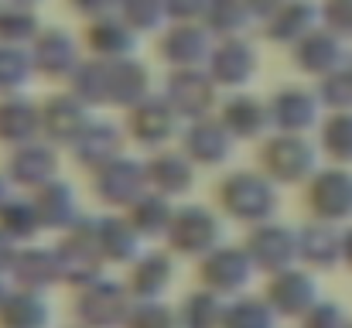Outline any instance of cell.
Instances as JSON below:
<instances>
[{
  "label": "cell",
  "instance_id": "cell-32",
  "mask_svg": "<svg viewBox=\"0 0 352 328\" xmlns=\"http://www.w3.org/2000/svg\"><path fill=\"white\" fill-rule=\"evenodd\" d=\"M52 322H55V305L45 291L10 284L0 305V328H52Z\"/></svg>",
  "mask_w": 352,
  "mask_h": 328
},
{
  "label": "cell",
  "instance_id": "cell-53",
  "mask_svg": "<svg viewBox=\"0 0 352 328\" xmlns=\"http://www.w3.org/2000/svg\"><path fill=\"white\" fill-rule=\"evenodd\" d=\"M14 195H17V188H14V185H10V178L0 171V212H3V206H7Z\"/></svg>",
  "mask_w": 352,
  "mask_h": 328
},
{
  "label": "cell",
  "instance_id": "cell-20",
  "mask_svg": "<svg viewBox=\"0 0 352 328\" xmlns=\"http://www.w3.org/2000/svg\"><path fill=\"white\" fill-rule=\"evenodd\" d=\"M270 123L280 133H308L322 123V96L308 86H280L267 96Z\"/></svg>",
  "mask_w": 352,
  "mask_h": 328
},
{
  "label": "cell",
  "instance_id": "cell-56",
  "mask_svg": "<svg viewBox=\"0 0 352 328\" xmlns=\"http://www.w3.org/2000/svg\"><path fill=\"white\" fill-rule=\"evenodd\" d=\"M72 328H82V325H72Z\"/></svg>",
  "mask_w": 352,
  "mask_h": 328
},
{
  "label": "cell",
  "instance_id": "cell-23",
  "mask_svg": "<svg viewBox=\"0 0 352 328\" xmlns=\"http://www.w3.org/2000/svg\"><path fill=\"white\" fill-rule=\"evenodd\" d=\"M175 253L164 250H144L130 267H126V287L133 294V301H157L168 298L171 284H175Z\"/></svg>",
  "mask_w": 352,
  "mask_h": 328
},
{
  "label": "cell",
  "instance_id": "cell-49",
  "mask_svg": "<svg viewBox=\"0 0 352 328\" xmlns=\"http://www.w3.org/2000/svg\"><path fill=\"white\" fill-rule=\"evenodd\" d=\"M72 3V10L79 14V17H86V21H96V17H110V14H117L120 0H69Z\"/></svg>",
  "mask_w": 352,
  "mask_h": 328
},
{
  "label": "cell",
  "instance_id": "cell-5",
  "mask_svg": "<svg viewBox=\"0 0 352 328\" xmlns=\"http://www.w3.org/2000/svg\"><path fill=\"white\" fill-rule=\"evenodd\" d=\"M72 294H76L72 315H76V325L82 328H123L126 311L133 305L126 281H117L113 274H103V277L76 287Z\"/></svg>",
  "mask_w": 352,
  "mask_h": 328
},
{
  "label": "cell",
  "instance_id": "cell-30",
  "mask_svg": "<svg viewBox=\"0 0 352 328\" xmlns=\"http://www.w3.org/2000/svg\"><path fill=\"white\" fill-rule=\"evenodd\" d=\"M260 24H263L267 41L294 48L305 34H311V31L322 24V14H318V7H315L311 0H284V3H280L274 14H267Z\"/></svg>",
  "mask_w": 352,
  "mask_h": 328
},
{
  "label": "cell",
  "instance_id": "cell-14",
  "mask_svg": "<svg viewBox=\"0 0 352 328\" xmlns=\"http://www.w3.org/2000/svg\"><path fill=\"white\" fill-rule=\"evenodd\" d=\"M216 48V34L202 21H168L157 31V55L168 69H206Z\"/></svg>",
  "mask_w": 352,
  "mask_h": 328
},
{
  "label": "cell",
  "instance_id": "cell-45",
  "mask_svg": "<svg viewBox=\"0 0 352 328\" xmlns=\"http://www.w3.org/2000/svg\"><path fill=\"white\" fill-rule=\"evenodd\" d=\"M318 96H322V107L329 109V113L352 109V62L339 65L325 79H318Z\"/></svg>",
  "mask_w": 352,
  "mask_h": 328
},
{
  "label": "cell",
  "instance_id": "cell-12",
  "mask_svg": "<svg viewBox=\"0 0 352 328\" xmlns=\"http://www.w3.org/2000/svg\"><path fill=\"white\" fill-rule=\"evenodd\" d=\"M3 175L17 192H38L41 185L62 178V147H55L45 137L10 147L3 161Z\"/></svg>",
  "mask_w": 352,
  "mask_h": 328
},
{
  "label": "cell",
  "instance_id": "cell-36",
  "mask_svg": "<svg viewBox=\"0 0 352 328\" xmlns=\"http://www.w3.org/2000/svg\"><path fill=\"white\" fill-rule=\"evenodd\" d=\"M318 151L332 164H352V109H336L318 123Z\"/></svg>",
  "mask_w": 352,
  "mask_h": 328
},
{
  "label": "cell",
  "instance_id": "cell-28",
  "mask_svg": "<svg viewBox=\"0 0 352 328\" xmlns=\"http://www.w3.org/2000/svg\"><path fill=\"white\" fill-rule=\"evenodd\" d=\"M10 284L17 287H31V291H45L52 294V287L62 284V270H58V256H55V246H45V243H24L14 267H10Z\"/></svg>",
  "mask_w": 352,
  "mask_h": 328
},
{
  "label": "cell",
  "instance_id": "cell-51",
  "mask_svg": "<svg viewBox=\"0 0 352 328\" xmlns=\"http://www.w3.org/2000/svg\"><path fill=\"white\" fill-rule=\"evenodd\" d=\"M280 3H284V0H246V7L253 10V17H256V21H263L267 14H274Z\"/></svg>",
  "mask_w": 352,
  "mask_h": 328
},
{
  "label": "cell",
  "instance_id": "cell-43",
  "mask_svg": "<svg viewBox=\"0 0 352 328\" xmlns=\"http://www.w3.org/2000/svg\"><path fill=\"white\" fill-rule=\"evenodd\" d=\"M117 14L137 31V34H154L168 28V3L164 0H120Z\"/></svg>",
  "mask_w": 352,
  "mask_h": 328
},
{
  "label": "cell",
  "instance_id": "cell-24",
  "mask_svg": "<svg viewBox=\"0 0 352 328\" xmlns=\"http://www.w3.org/2000/svg\"><path fill=\"white\" fill-rule=\"evenodd\" d=\"M137 45H140V34H137L120 14L86 21L82 48H86L89 58H100V62H120V58L137 55Z\"/></svg>",
  "mask_w": 352,
  "mask_h": 328
},
{
  "label": "cell",
  "instance_id": "cell-22",
  "mask_svg": "<svg viewBox=\"0 0 352 328\" xmlns=\"http://www.w3.org/2000/svg\"><path fill=\"white\" fill-rule=\"evenodd\" d=\"M126 133H123V123H113V120H107V116H93V123L79 133V140L69 147V154H72V161L86 171V175H93L96 168H103L107 161H113L120 157L123 151H126Z\"/></svg>",
  "mask_w": 352,
  "mask_h": 328
},
{
  "label": "cell",
  "instance_id": "cell-13",
  "mask_svg": "<svg viewBox=\"0 0 352 328\" xmlns=\"http://www.w3.org/2000/svg\"><path fill=\"white\" fill-rule=\"evenodd\" d=\"M243 250L250 253L256 274H263V277L287 270V267L298 263V229L287 226V222H277V219L246 226Z\"/></svg>",
  "mask_w": 352,
  "mask_h": 328
},
{
  "label": "cell",
  "instance_id": "cell-1",
  "mask_svg": "<svg viewBox=\"0 0 352 328\" xmlns=\"http://www.w3.org/2000/svg\"><path fill=\"white\" fill-rule=\"evenodd\" d=\"M212 206L226 216V222L256 226L267 219H277L280 209V188L253 164V168H233L216 182Z\"/></svg>",
  "mask_w": 352,
  "mask_h": 328
},
{
  "label": "cell",
  "instance_id": "cell-26",
  "mask_svg": "<svg viewBox=\"0 0 352 328\" xmlns=\"http://www.w3.org/2000/svg\"><path fill=\"white\" fill-rule=\"evenodd\" d=\"M28 195L34 199V209L41 216L45 232H65L86 216L76 185H69L65 178H55V182H48V185H41L38 192H28Z\"/></svg>",
  "mask_w": 352,
  "mask_h": 328
},
{
  "label": "cell",
  "instance_id": "cell-41",
  "mask_svg": "<svg viewBox=\"0 0 352 328\" xmlns=\"http://www.w3.org/2000/svg\"><path fill=\"white\" fill-rule=\"evenodd\" d=\"M0 226H3L17 243H38V236L45 232L41 216H38V209H34V199H31L28 192H17V195L3 206Z\"/></svg>",
  "mask_w": 352,
  "mask_h": 328
},
{
  "label": "cell",
  "instance_id": "cell-52",
  "mask_svg": "<svg viewBox=\"0 0 352 328\" xmlns=\"http://www.w3.org/2000/svg\"><path fill=\"white\" fill-rule=\"evenodd\" d=\"M342 263L352 270V222L342 226Z\"/></svg>",
  "mask_w": 352,
  "mask_h": 328
},
{
  "label": "cell",
  "instance_id": "cell-47",
  "mask_svg": "<svg viewBox=\"0 0 352 328\" xmlns=\"http://www.w3.org/2000/svg\"><path fill=\"white\" fill-rule=\"evenodd\" d=\"M318 14H322V28H329L342 41L352 38V0H325Z\"/></svg>",
  "mask_w": 352,
  "mask_h": 328
},
{
  "label": "cell",
  "instance_id": "cell-42",
  "mask_svg": "<svg viewBox=\"0 0 352 328\" xmlns=\"http://www.w3.org/2000/svg\"><path fill=\"white\" fill-rule=\"evenodd\" d=\"M31 79H34V65H31L28 48H21V45H3V41H0V96H7V93H24Z\"/></svg>",
  "mask_w": 352,
  "mask_h": 328
},
{
  "label": "cell",
  "instance_id": "cell-35",
  "mask_svg": "<svg viewBox=\"0 0 352 328\" xmlns=\"http://www.w3.org/2000/svg\"><path fill=\"white\" fill-rule=\"evenodd\" d=\"M175 311H178V328H223L226 298L206 287H195L175 305Z\"/></svg>",
  "mask_w": 352,
  "mask_h": 328
},
{
  "label": "cell",
  "instance_id": "cell-57",
  "mask_svg": "<svg viewBox=\"0 0 352 328\" xmlns=\"http://www.w3.org/2000/svg\"><path fill=\"white\" fill-rule=\"evenodd\" d=\"M349 328H352V318H349Z\"/></svg>",
  "mask_w": 352,
  "mask_h": 328
},
{
  "label": "cell",
  "instance_id": "cell-55",
  "mask_svg": "<svg viewBox=\"0 0 352 328\" xmlns=\"http://www.w3.org/2000/svg\"><path fill=\"white\" fill-rule=\"evenodd\" d=\"M7 3H21V7H38V3H45V0H7Z\"/></svg>",
  "mask_w": 352,
  "mask_h": 328
},
{
  "label": "cell",
  "instance_id": "cell-31",
  "mask_svg": "<svg viewBox=\"0 0 352 328\" xmlns=\"http://www.w3.org/2000/svg\"><path fill=\"white\" fill-rule=\"evenodd\" d=\"M96 236H100V250L107 267H130L140 253H144V236L130 226V219L123 212H107L96 216Z\"/></svg>",
  "mask_w": 352,
  "mask_h": 328
},
{
  "label": "cell",
  "instance_id": "cell-3",
  "mask_svg": "<svg viewBox=\"0 0 352 328\" xmlns=\"http://www.w3.org/2000/svg\"><path fill=\"white\" fill-rule=\"evenodd\" d=\"M223 243H226V216L216 206H202V202L178 206L164 236V246L182 260H202Z\"/></svg>",
  "mask_w": 352,
  "mask_h": 328
},
{
  "label": "cell",
  "instance_id": "cell-33",
  "mask_svg": "<svg viewBox=\"0 0 352 328\" xmlns=\"http://www.w3.org/2000/svg\"><path fill=\"white\" fill-rule=\"evenodd\" d=\"M151 93H157L154 89V76L137 55L110 62V107L130 109L137 107L140 100H147Z\"/></svg>",
  "mask_w": 352,
  "mask_h": 328
},
{
  "label": "cell",
  "instance_id": "cell-17",
  "mask_svg": "<svg viewBox=\"0 0 352 328\" xmlns=\"http://www.w3.org/2000/svg\"><path fill=\"white\" fill-rule=\"evenodd\" d=\"M96 109L89 103H82L72 89H62V93H52L41 100V137L52 140L55 147L69 151L79 133L93 123Z\"/></svg>",
  "mask_w": 352,
  "mask_h": 328
},
{
  "label": "cell",
  "instance_id": "cell-18",
  "mask_svg": "<svg viewBox=\"0 0 352 328\" xmlns=\"http://www.w3.org/2000/svg\"><path fill=\"white\" fill-rule=\"evenodd\" d=\"M144 168H147V188L157 192V195H164V199H171V202L185 199L195 188V182H199L195 161L178 144L161 147V151H151L144 157Z\"/></svg>",
  "mask_w": 352,
  "mask_h": 328
},
{
  "label": "cell",
  "instance_id": "cell-19",
  "mask_svg": "<svg viewBox=\"0 0 352 328\" xmlns=\"http://www.w3.org/2000/svg\"><path fill=\"white\" fill-rule=\"evenodd\" d=\"M178 147L195 161V168H223L236 151L233 133L223 127V120L212 113V116H202V120H192L182 127L178 133Z\"/></svg>",
  "mask_w": 352,
  "mask_h": 328
},
{
  "label": "cell",
  "instance_id": "cell-10",
  "mask_svg": "<svg viewBox=\"0 0 352 328\" xmlns=\"http://www.w3.org/2000/svg\"><path fill=\"white\" fill-rule=\"evenodd\" d=\"M305 209L311 219L346 226L352 222V171L346 164L318 168L305 185Z\"/></svg>",
  "mask_w": 352,
  "mask_h": 328
},
{
  "label": "cell",
  "instance_id": "cell-50",
  "mask_svg": "<svg viewBox=\"0 0 352 328\" xmlns=\"http://www.w3.org/2000/svg\"><path fill=\"white\" fill-rule=\"evenodd\" d=\"M21 246H24V243H17V239L0 226V277H10V267H14V260H17Z\"/></svg>",
  "mask_w": 352,
  "mask_h": 328
},
{
  "label": "cell",
  "instance_id": "cell-21",
  "mask_svg": "<svg viewBox=\"0 0 352 328\" xmlns=\"http://www.w3.org/2000/svg\"><path fill=\"white\" fill-rule=\"evenodd\" d=\"M216 116L223 120V127L233 133L236 144L243 140H263L267 133H274V123H270V107L263 96L250 93V89H236V93H226L219 100V109Z\"/></svg>",
  "mask_w": 352,
  "mask_h": 328
},
{
  "label": "cell",
  "instance_id": "cell-27",
  "mask_svg": "<svg viewBox=\"0 0 352 328\" xmlns=\"http://www.w3.org/2000/svg\"><path fill=\"white\" fill-rule=\"evenodd\" d=\"M294 65L305 72V76H315V79H325L329 72H336L339 65L349 62L346 55V41L339 34H332L329 28H315L311 34H305L294 48Z\"/></svg>",
  "mask_w": 352,
  "mask_h": 328
},
{
  "label": "cell",
  "instance_id": "cell-8",
  "mask_svg": "<svg viewBox=\"0 0 352 328\" xmlns=\"http://www.w3.org/2000/svg\"><path fill=\"white\" fill-rule=\"evenodd\" d=\"M157 93L171 103V109L182 116V123L212 116L223 100V89L212 83L209 69H168L164 86Z\"/></svg>",
  "mask_w": 352,
  "mask_h": 328
},
{
  "label": "cell",
  "instance_id": "cell-37",
  "mask_svg": "<svg viewBox=\"0 0 352 328\" xmlns=\"http://www.w3.org/2000/svg\"><path fill=\"white\" fill-rule=\"evenodd\" d=\"M69 89L89 103L93 109H103L110 107V62H100V58H82V65L72 72L69 79Z\"/></svg>",
  "mask_w": 352,
  "mask_h": 328
},
{
  "label": "cell",
  "instance_id": "cell-48",
  "mask_svg": "<svg viewBox=\"0 0 352 328\" xmlns=\"http://www.w3.org/2000/svg\"><path fill=\"white\" fill-rule=\"evenodd\" d=\"M171 21H202L209 0H164Z\"/></svg>",
  "mask_w": 352,
  "mask_h": 328
},
{
  "label": "cell",
  "instance_id": "cell-25",
  "mask_svg": "<svg viewBox=\"0 0 352 328\" xmlns=\"http://www.w3.org/2000/svg\"><path fill=\"white\" fill-rule=\"evenodd\" d=\"M298 263L308 270H329L342 263V226L308 219L298 226Z\"/></svg>",
  "mask_w": 352,
  "mask_h": 328
},
{
  "label": "cell",
  "instance_id": "cell-7",
  "mask_svg": "<svg viewBox=\"0 0 352 328\" xmlns=\"http://www.w3.org/2000/svg\"><path fill=\"white\" fill-rule=\"evenodd\" d=\"M123 133L133 147L140 151H161V147H171L182 133V116L171 109V103L161 96V93H151L147 100H140L137 107L123 109Z\"/></svg>",
  "mask_w": 352,
  "mask_h": 328
},
{
  "label": "cell",
  "instance_id": "cell-29",
  "mask_svg": "<svg viewBox=\"0 0 352 328\" xmlns=\"http://www.w3.org/2000/svg\"><path fill=\"white\" fill-rule=\"evenodd\" d=\"M41 137V103L28 93L0 96V147H21Z\"/></svg>",
  "mask_w": 352,
  "mask_h": 328
},
{
  "label": "cell",
  "instance_id": "cell-34",
  "mask_svg": "<svg viewBox=\"0 0 352 328\" xmlns=\"http://www.w3.org/2000/svg\"><path fill=\"white\" fill-rule=\"evenodd\" d=\"M175 202L171 199H164V195H157V192H144L123 216L130 219V226L144 236V239H164L168 236V226H171V219H175Z\"/></svg>",
  "mask_w": 352,
  "mask_h": 328
},
{
  "label": "cell",
  "instance_id": "cell-54",
  "mask_svg": "<svg viewBox=\"0 0 352 328\" xmlns=\"http://www.w3.org/2000/svg\"><path fill=\"white\" fill-rule=\"evenodd\" d=\"M7 291H10V281H7V277H0V305H3V298H7Z\"/></svg>",
  "mask_w": 352,
  "mask_h": 328
},
{
  "label": "cell",
  "instance_id": "cell-11",
  "mask_svg": "<svg viewBox=\"0 0 352 328\" xmlns=\"http://www.w3.org/2000/svg\"><path fill=\"white\" fill-rule=\"evenodd\" d=\"M28 55H31L34 76L52 79V83H69L72 72L82 65L86 48H82V38H76L72 31L45 24L38 31V38L28 45Z\"/></svg>",
  "mask_w": 352,
  "mask_h": 328
},
{
  "label": "cell",
  "instance_id": "cell-15",
  "mask_svg": "<svg viewBox=\"0 0 352 328\" xmlns=\"http://www.w3.org/2000/svg\"><path fill=\"white\" fill-rule=\"evenodd\" d=\"M263 298H267V305L277 311V318L298 322L308 308H315V305L322 301V291H318L315 270L294 263V267H287V270L267 274Z\"/></svg>",
  "mask_w": 352,
  "mask_h": 328
},
{
  "label": "cell",
  "instance_id": "cell-39",
  "mask_svg": "<svg viewBox=\"0 0 352 328\" xmlns=\"http://www.w3.org/2000/svg\"><path fill=\"white\" fill-rule=\"evenodd\" d=\"M253 10L246 7V0H209L202 24L216 34V38H239L250 31L253 24Z\"/></svg>",
  "mask_w": 352,
  "mask_h": 328
},
{
  "label": "cell",
  "instance_id": "cell-16",
  "mask_svg": "<svg viewBox=\"0 0 352 328\" xmlns=\"http://www.w3.org/2000/svg\"><path fill=\"white\" fill-rule=\"evenodd\" d=\"M212 83L223 89V93H236V89H246L260 69V52L256 45L239 34V38H216V48L206 62Z\"/></svg>",
  "mask_w": 352,
  "mask_h": 328
},
{
  "label": "cell",
  "instance_id": "cell-6",
  "mask_svg": "<svg viewBox=\"0 0 352 328\" xmlns=\"http://www.w3.org/2000/svg\"><path fill=\"white\" fill-rule=\"evenodd\" d=\"M89 188H93V199L107 212H126L144 192H151L144 157H133L130 151H123L120 157L107 161L103 168L89 175Z\"/></svg>",
  "mask_w": 352,
  "mask_h": 328
},
{
  "label": "cell",
  "instance_id": "cell-9",
  "mask_svg": "<svg viewBox=\"0 0 352 328\" xmlns=\"http://www.w3.org/2000/svg\"><path fill=\"white\" fill-rule=\"evenodd\" d=\"M195 263H199V287H206L226 301L236 294H246L250 284L256 281V267H253L250 253L243 250V243H223Z\"/></svg>",
  "mask_w": 352,
  "mask_h": 328
},
{
  "label": "cell",
  "instance_id": "cell-44",
  "mask_svg": "<svg viewBox=\"0 0 352 328\" xmlns=\"http://www.w3.org/2000/svg\"><path fill=\"white\" fill-rule=\"evenodd\" d=\"M123 328H178V311L164 298L157 301H133Z\"/></svg>",
  "mask_w": 352,
  "mask_h": 328
},
{
  "label": "cell",
  "instance_id": "cell-46",
  "mask_svg": "<svg viewBox=\"0 0 352 328\" xmlns=\"http://www.w3.org/2000/svg\"><path fill=\"white\" fill-rule=\"evenodd\" d=\"M298 328H349V318H346V311L336 301H325L322 298L315 308H308L298 318Z\"/></svg>",
  "mask_w": 352,
  "mask_h": 328
},
{
  "label": "cell",
  "instance_id": "cell-40",
  "mask_svg": "<svg viewBox=\"0 0 352 328\" xmlns=\"http://www.w3.org/2000/svg\"><path fill=\"white\" fill-rule=\"evenodd\" d=\"M41 17H38V7H21V3H7L0 0V41L3 45H21L28 48L38 31H41Z\"/></svg>",
  "mask_w": 352,
  "mask_h": 328
},
{
  "label": "cell",
  "instance_id": "cell-38",
  "mask_svg": "<svg viewBox=\"0 0 352 328\" xmlns=\"http://www.w3.org/2000/svg\"><path fill=\"white\" fill-rule=\"evenodd\" d=\"M223 328H280L277 311L267 305L263 294H236L226 301L223 311Z\"/></svg>",
  "mask_w": 352,
  "mask_h": 328
},
{
  "label": "cell",
  "instance_id": "cell-4",
  "mask_svg": "<svg viewBox=\"0 0 352 328\" xmlns=\"http://www.w3.org/2000/svg\"><path fill=\"white\" fill-rule=\"evenodd\" d=\"M55 256H58V270H62V284L65 287H82L96 277H103L110 267L103 260L100 250V236H96V216H82L72 229L58 232V239L52 243Z\"/></svg>",
  "mask_w": 352,
  "mask_h": 328
},
{
  "label": "cell",
  "instance_id": "cell-2",
  "mask_svg": "<svg viewBox=\"0 0 352 328\" xmlns=\"http://www.w3.org/2000/svg\"><path fill=\"white\" fill-rule=\"evenodd\" d=\"M322 151L318 140H311L308 133H267L256 144V168L277 185V188H294V185H308V178L322 168Z\"/></svg>",
  "mask_w": 352,
  "mask_h": 328
}]
</instances>
